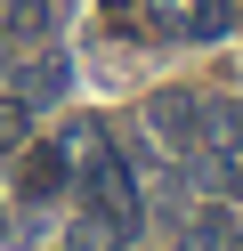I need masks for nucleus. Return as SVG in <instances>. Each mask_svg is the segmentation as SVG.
<instances>
[{
	"instance_id": "obj_1",
	"label": "nucleus",
	"mask_w": 243,
	"mask_h": 251,
	"mask_svg": "<svg viewBox=\"0 0 243 251\" xmlns=\"http://www.w3.org/2000/svg\"><path fill=\"white\" fill-rule=\"evenodd\" d=\"M146 130H154V146H170L178 162H194V154L211 146V105L187 98V89H162V98L146 105Z\"/></svg>"
},
{
	"instance_id": "obj_2",
	"label": "nucleus",
	"mask_w": 243,
	"mask_h": 251,
	"mask_svg": "<svg viewBox=\"0 0 243 251\" xmlns=\"http://www.w3.org/2000/svg\"><path fill=\"white\" fill-rule=\"evenodd\" d=\"M146 25L162 41H219L235 33V0H146Z\"/></svg>"
},
{
	"instance_id": "obj_3",
	"label": "nucleus",
	"mask_w": 243,
	"mask_h": 251,
	"mask_svg": "<svg viewBox=\"0 0 243 251\" xmlns=\"http://www.w3.org/2000/svg\"><path fill=\"white\" fill-rule=\"evenodd\" d=\"M65 57L57 49H41V57H25V65H8V98H25V105H57L65 98Z\"/></svg>"
},
{
	"instance_id": "obj_4",
	"label": "nucleus",
	"mask_w": 243,
	"mask_h": 251,
	"mask_svg": "<svg viewBox=\"0 0 243 251\" xmlns=\"http://www.w3.org/2000/svg\"><path fill=\"white\" fill-rule=\"evenodd\" d=\"M57 186H73V154H65V138L25 154V178H16V195H25V202H49Z\"/></svg>"
},
{
	"instance_id": "obj_5",
	"label": "nucleus",
	"mask_w": 243,
	"mask_h": 251,
	"mask_svg": "<svg viewBox=\"0 0 243 251\" xmlns=\"http://www.w3.org/2000/svg\"><path fill=\"white\" fill-rule=\"evenodd\" d=\"M8 41H57V0H8Z\"/></svg>"
},
{
	"instance_id": "obj_6",
	"label": "nucleus",
	"mask_w": 243,
	"mask_h": 251,
	"mask_svg": "<svg viewBox=\"0 0 243 251\" xmlns=\"http://www.w3.org/2000/svg\"><path fill=\"white\" fill-rule=\"evenodd\" d=\"M187 251H243V243H235V219H227V211H194Z\"/></svg>"
},
{
	"instance_id": "obj_7",
	"label": "nucleus",
	"mask_w": 243,
	"mask_h": 251,
	"mask_svg": "<svg viewBox=\"0 0 243 251\" xmlns=\"http://www.w3.org/2000/svg\"><path fill=\"white\" fill-rule=\"evenodd\" d=\"M25 122H32V105H25V98H0V154L25 146Z\"/></svg>"
},
{
	"instance_id": "obj_8",
	"label": "nucleus",
	"mask_w": 243,
	"mask_h": 251,
	"mask_svg": "<svg viewBox=\"0 0 243 251\" xmlns=\"http://www.w3.org/2000/svg\"><path fill=\"white\" fill-rule=\"evenodd\" d=\"M106 8H113V17H130V0H106Z\"/></svg>"
},
{
	"instance_id": "obj_9",
	"label": "nucleus",
	"mask_w": 243,
	"mask_h": 251,
	"mask_svg": "<svg viewBox=\"0 0 243 251\" xmlns=\"http://www.w3.org/2000/svg\"><path fill=\"white\" fill-rule=\"evenodd\" d=\"M0 235H8V211H0Z\"/></svg>"
}]
</instances>
